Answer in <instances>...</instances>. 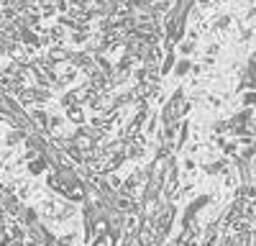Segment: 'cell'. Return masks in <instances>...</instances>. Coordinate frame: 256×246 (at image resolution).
<instances>
[{"label": "cell", "mask_w": 256, "mask_h": 246, "mask_svg": "<svg viewBox=\"0 0 256 246\" xmlns=\"http://www.w3.org/2000/svg\"><path fill=\"white\" fill-rule=\"evenodd\" d=\"M118 210H123V213H136L138 205L128 198V195H123V198H118Z\"/></svg>", "instance_id": "4"}, {"label": "cell", "mask_w": 256, "mask_h": 246, "mask_svg": "<svg viewBox=\"0 0 256 246\" xmlns=\"http://www.w3.org/2000/svg\"><path fill=\"white\" fill-rule=\"evenodd\" d=\"M172 218H174V208H164L162 213H159V218H156V226H154V231L162 236V234H166L169 231V226H172Z\"/></svg>", "instance_id": "1"}, {"label": "cell", "mask_w": 256, "mask_h": 246, "mask_svg": "<svg viewBox=\"0 0 256 246\" xmlns=\"http://www.w3.org/2000/svg\"><path fill=\"white\" fill-rule=\"evenodd\" d=\"M190 67H192V64H190V62H180V70H177V72H180V74H184V72H187Z\"/></svg>", "instance_id": "16"}, {"label": "cell", "mask_w": 256, "mask_h": 246, "mask_svg": "<svg viewBox=\"0 0 256 246\" xmlns=\"http://www.w3.org/2000/svg\"><path fill=\"white\" fill-rule=\"evenodd\" d=\"M228 228L233 231V234H246V231H251V220L248 218H233L230 223H228Z\"/></svg>", "instance_id": "3"}, {"label": "cell", "mask_w": 256, "mask_h": 246, "mask_svg": "<svg viewBox=\"0 0 256 246\" xmlns=\"http://www.w3.org/2000/svg\"><path fill=\"white\" fill-rule=\"evenodd\" d=\"M108 184H110V188H120V180H118L116 174H110V177H108Z\"/></svg>", "instance_id": "15"}, {"label": "cell", "mask_w": 256, "mask_h": 246, "mask_svg": "<svg viewBox=\"0 0 256 246\" xmlns=\"http://www.w3.org/2000/svg\"><path fill=\"white\" fill-rule=\"evenodd\" d=\"M31 116H34L36 123H41V128H46V123H49V120H46V113H44V110H34Z\"/></svg>", "instance_id": "9"}, {"label": "cell", "mask_w": 256, "mask_h": 246, "mask_svg": "<svg viewBox=\"0 0 256 246\" xmlns=\"http://www.w3.org/2000/svg\"><path fill=\"white\" fill-rule=\"evenodd\" d=\"M228 26H230V18H228V16H223V18H218V24H216V28H218V31H226Z\"/></svg>", "instance_id": "12"}, {"label": "cell", "mask_w": 256, "mask_h": 246, "mask_svg": "<svg viewBox=\"0 0 256 246\" xmlns=\"http://www.w3.org/2000/svg\"><path fill=\"white\" fill-rule=\"evenodd\" d=\"M52 38H54V41H62V38H64V31H62V28H52Z\"/></svg>", "instance_id": "14"}, {"label": "cell", "mask_w": 256, "mask_h": 246, "mask_svg": "<svg viewBox=\"0 0 256 246\" xmlns=\"http://www.w3.org/2000/svg\"><path fill=\"white\" fill-rule=\"evenodd\" d=\"M67 116H70V120H74V123H80V126H82V120H84V116H82L80 106H72V108H67Z\"/></svg>", "instance_id": "7"}, {"label": "cell", "mask_w": 256, "mask_h": 246, "mask_svg": "<svg viewBox=\"0 0 256 246\" xmlns=\"http://www.w3.org/2000/svg\"><path fill=\"white\" fill-rule=\"evenodd\" d=\"M136 226H138V218H136V216L131 213V216H128V218H126V231H134V228H136Z\"/></svg>", "instance_id": "11"}, {"label": "cell", "mask_w": 256, "mask_h": 246, "mask_svg": "<svg viewBox=\"0 0 256 246\" xmlns=\"http://www.w3.org/2000/svg\"><path fill=\"white\" fill-rule=\"evenodd\" d=\"M44 170H46V162H44V159H34V162L28 164V172H31V174H41Z\"/></svg>", "instance_id": "6"}, {"label": "cell", "mask_w": 256, "mask_h": 246, "mask_svg": "<svg viewBox=\"0 0 256 246\" xmlns=\"http://www.w3.org/2000/svg\"><path fill=\"white\" fill-rule=\"evenodd\" d=\"M72 241H74V234H64L56 238V246H72Z\"/></svg>", "instance_id": "10"}, {"label": "cell", "mask_w": 256, "mask_h": 246, "mask_svg": "<svg viewBox=\"0 0 256 246\" xmlns=\"http://www.w3.org/2000/svg\"><path fill=\"white\" fill-rule=\"evenodd\" d=\"M138 246H154V241H156V236H154V231H152V223H146L144 228L138 231Z\"/></svg>", "instance_id": "2"}, {"label": "cell", "mask_w": 256, "mask_h": 246, "mask_svg": "<svg viewBox=\"0 0 256 246\" xmlns=\"http://www.w3.org/2000/svg\"><path fill=\"white\" fill-rule=\"evenodd\" d=\"M49 59H52V62H59V59H67V52H64V49H59V46H54V49L49 52Z\"/></svg>", "instance_id": "8"}, {"label": "cell", "mask_w": 256, "mask_h": 246, "mask_svg": "<svg viewBox=\"0 0 256 246\" xmlns=\"http://www.w3.org/2000/svg\"><path fill=\"white\" fill-rule=\"evenodd\" d=\"M8 231H10L8 236H10L13 241H24V238H26V231H24V226H18V223H13Z\"/></svg>", "instance_id": "5"}, {"label": "cell", "mask_w": 256, "mask_h": 246, "mask_svg": "<svg viewBox=\"0 0 256 246\" xmlns=\"http://www.w3.org/2000/svg\"><path fill=\"white\" fill-rule=\"evenodd\" d=\"M182 246H198V241H195V238H190V241H184Z\"/></svg>", "instance_id": "19"}, {"label": "cell", "mask_w": 256, "mask_h": 246, "mask_svg": "<svg viewBox=\"0 0 256 246\" xmlns=\"http://www.w3.org/2000/svg\"><path fill=\"white\" fill-rule=\"evenodd\" d=\"M24 136H26L24 131H13V134L8 136V144H18V141H20V138H24Z\"/></svg>", "instance_id": "13"}, {"label": "cell", "mask_w": 256, "mask_h": 246, "mask_svg": "<svg viewBox=\"0 0 256 246\" xmlns=\"http://www.w3.org/2000/svg\"><path fill=\"white\" fill-rule=\"evenodd\" d=\"M200 8H212V0H198Z\"/></svg>", "instance_id": "17"}, {"label": "cell", "mask_w": 256, "mask_h": 246, "mask_svg": "<svg viewBox=\"0 0 256 246\" xmlns=\"http://www.w3.org/2000/svg\"><path fill=\"white\" fill-rule=\"evenodd\" d=\"M192 49H195V46H192V41H187V44H184V46H182V52H184V54H190V52H192Z\"/></svg>", "instance_id": "18"}]
</instances>
